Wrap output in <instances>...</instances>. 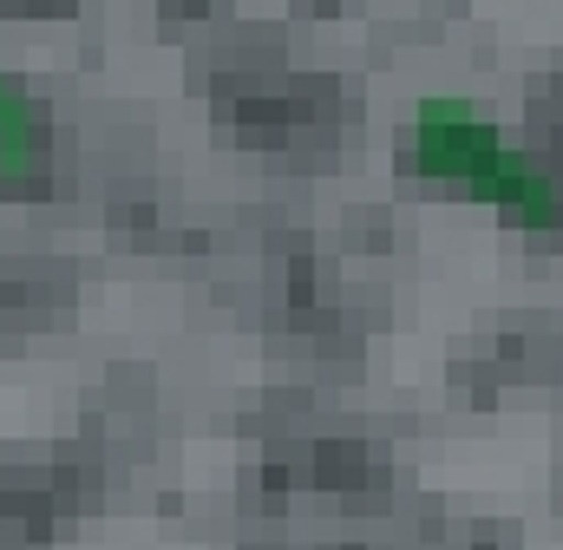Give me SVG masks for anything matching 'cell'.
<instances>
[{"instance_id":"obj_1","label":"cell","mask_w":563,"mask_h":550,"mask_svg":"<svg viewBox=\"0 0 563 550\" xmlns=\"http://www.w3.org/2000/svg\"><path fill=\"white\" fill-rule=\"evenodd\" d=\"M413 164L439 184H465L472 197L511 210L525 230L563 223V197L551 190V177L531 157H518L465 99H426L413 112Z\"/></svg>"},{"instance_id":"obj_2","label":"cell","mask_w":563,"mask_h":550,"mask_svg":"<svg viewBox=\"0 0 563 550\" xmlns=\"http://www.w3.org/2000/svg\"><path fill=\"white\" fill-rule=\"evenodd\" d=\"M40 157H46L40 112H33V99L0 73V177H7V184H26V177L40 170Z\"/></svg>"}]
</instances>
